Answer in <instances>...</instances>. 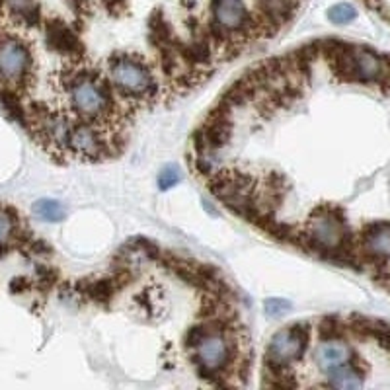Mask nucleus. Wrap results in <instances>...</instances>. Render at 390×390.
Wrapping results in <instances>:
<instances>
[{"label":"nucleus","mask_w":390,"mask_h":390,"mask_svg":"<svg viewBox=\"0 0 390 390\" xmlns=\"http://www.w3.org/2000/svg\"><path fill=\"white\" fill-rule=\"evenodd\" d=\"M304 239L313 248L326 254H342L347 242L346 221L337 215L336 209L320 207L308 221Z\"/></svg>","instance_id":"obj_1"},{"label":"nucleus","mask_w":390,"mask_h":390,"mask_svg":"<svg viewBox=\"0 0 390 390\" xmlns=\"http://www.w3.org/2000/svg\"><path fill=\"white\" fill-rule=\"evenodd\" d=\"M109 75L123 96L151 98L156 92V82L149 66L127 55H118L111 59Z\"/></svg>","instance_id":"obj_2"},{"label":"nucleus","mask_w":390,"mask_h":390,"mask_svg":"<svg viewBox=\"0 0 390 390\" xmlns=\"http://www.w3.org/2000/svg\"><path fill=\"white\" fill-rule=\"evenodd\" d=\"M32 51L14 35L0 37V82L18 92L32 78Z\"/></svg>","instance_id":"obj_3"},{"label":"nucleus","mask_w":390,"mask_h":390,"mask_svg":"<svg viewBox=\"0 0 390 390\" xmlns=\"http://www.w3.org/2000/svg\"><path fill=\"white\" fill-rule=\"evenodd\" d=\"M308 344V324H295L279 330L271 336L266 355V365L270 367H285L292 361L303 358Z\"/></svg>","instance_id":"obj_4"},{"label":"nucleus","mask_w":390,"mask_h":390,"mask_svg":"<svg viewBox=\"0 0 390 390\" xmlns=\"http://www.w3.org/2000/svg\"><path fill=\"white\" fill-rule=\"evenodd\" d=\"M71 106L82 118H100L109 106V96L106 86L88 75H78L68 88Z\"/></svg>","instance_id":"obj_5"},{"label":"nucleus","mask_w":390,"mask_h":390,"mask_svg":"<svg viewBox=\"0 0 390 390\" xmlns=\"http://www.w3.org/2000/svg\"><path fill=\"white\" fill-rule=\"evenodd\" d=\"M195 361L205 375H215L221 369H225L230 358V344L223 334L221 328H207L201 337L195 342Z\"/></svg>","instance_id":"obj_6"},{"label":"nucleus","mask_w":390,"mask_h":390,"mask_svg":"<svg viewBox=\"0 0 390 390\" xmlns=\"http://www.w3.org/2000/svg\"><path fill=\"white\" fill-rule=\"evenodd\" d=\"M66 147L73 151V154L86 160H100L108 151V142L104 141L102 133L90 123L71 125Z\"/></svg>","instance_id":"obj_7"},{"label":"nucleus","mask_w":390,"mask_h":390,"mask_svg":"<svg viewBox=\"0 0 390 390\" xmlns=\"http://www.w3.org/2000/svg\"><path fill=\"white\" fill-rule=\"evenodd\" d=\"M215 28L221 32H246L250 14L242 0H211Z\"/></svg>","instance_id":"obj_8"},{"label":"nucleus","mask_w":390,"mask_h":390,"mask_svg":"<svg viewBox=\"0 0 390 390\" xmlns=\"http://www.w3.org/2000/svg\"><path fill=\"white\" fill-rule=\"evenodd\" d=\"M45 44L49 49L66 57L82 53V44L76 37V33L63 20H57V18L45 22Z\"/></svg>","instance_id":"obj_9"},{"label":"nucleus","mask_w":390,"mask_h":390,"mask_svg":"<svg viewBox=\"0 0 390 390\" xmlns=\"http://www.w3.org/2000/svg\"><path fill=\"white\" fill-rule=\"evenodd\" d=\"M355 359L351 347L347 346L342 337H330L322 340V344L315 349V361L320 371H332V369L342 367L346 363H351Z\"/></svg>","instance_id":"obj_10"},{"label":"nucleus","mask_w":390,"mask_h":390,"mask_svg":"<svg viewBox=\"0 0 390 390\" xmlns=\"http://www.w3.org/2000/svg\"><path fill=\"white\" fill-rule=\"evenodd\" d=\"M363 250L371 260H390V223H373L363 232Z\"/></svg>","instance_id":"obj_11"},{"label":"nucleus","mask_w":390,"mask_h":390,"mask_svg":"<svg viewBox=\"0 0 390 390\" xmlns=\"http://www.w3.org/2000/svg\"><path fill=\"white\" fill-rule=\"evenodd\" d=\"M8 14L26 28L39 24V6L35 0H0V16Z\"/></svg>","instance_id":"obj_12"},{"label":"nucleus","mask_w":390,"mask_h":390,"mask_svg":"<svg viewBox=\"0 0 390 390\" xmlns=\"http://www.w3.org/2000/svg\"><path fill=\"white\" fill-rule=\"evenodd\" d=\"M328 387H332V389H342V390H358V389H363L365 387V375H363V371L358 369L353 365V361L351 363H346V365H342V367H336L332 369V371H328Z\"/></svg>","instance_id":"obj_13"},{"label":"nucleus","mask_w":390,"mask_h":390,"mask_svg":"<svg viewBox=\"0 0 390 390\" xmlns=\"http://www.w3.org/2000/svg\"><path fill=\"white\" fill-rule=\"evenodd\" d=\"M78 289L84 292L90 301L106 304L115 295L118 285H115V281L111 277H104V279H82V283H78Z\"/></svg>","instance_id":"obj_14"},{"label":"nucleus","mask_w":390,"mask_h":390,"mask_svg":"<svg viewBox=\"0 0 390 390\" xmlns=\"http://www.w3.org/2000/svg\"><path fill=\"white\" fill-rule=\"evenodd\" d=\"M149 39H151L152 44L156 45L158 49H162L166 45L176 41L170 24L166 22L162 16H160V12L152 14L151 20H149Z\"/></svg>","instance_id":"obj_15"},{"label":"nucleus","mask_w":390,"mask_h":390,"mask_svg":"<svg viewBox=\"0 0 390 390\" xmlns=\"http://www.w3.org/2000/svg\"><path fill=\"white\" fill-rule=\"evenodd\" d=\"M18 239V219L8 207H0V250Z\"/></svg>","instance_id":"obj_16"},{"label":"nucleus","mask_w":390,"mask_h":390,"mask_svg":"<svg viewBox=\"0 0 390 390\" xmlns=\"http://www.w3.org/2000/svg\"><path fill=\"white\" fill-rule=\"evenodd\" d=\"M33 213L39 219H44L47 223H59L66 217V209L59 201L53 199H39L33 203Z\"/></svg>","instance_id":"obj_17"},{"label":"nucleus","mask_w":390,"mask_h":390,"mask_svg":"<svg viewBox=\"0 0 390 390\" xmlns=\"http://www.w3.org/2000/svg\"><path fill=\"white\" fill-rule=\"evenodd\" d=\"M358 18V10L349 4V2H340V4H334L330 10H328V20L336 26H346V24H351Z\"/></svg>","instance_id":"obj_18"},{"label":"nucleus","mask_w":390,"mask_h":390,"mask_svg":"<svg viewBox=\"0 0 390 390\" xmlns=\"http://www.w3.org/2000/svg\"><path fill=\"white\" fill-rule=\"evenodd\" d=\"M180 172H178V168L176 166H166V168H162V172L158 174V187L162 189V192H166V189H170V187H174V185L180 182Z\"/></svg>","instance_id":"obj_19"},{"label":"nucleus","mask_w":390,"mask_h":390,"mask_svg":"<svg viewBox=\"0 0 390 390\" xmlns=\"http://www.w3.org/2000/svg\"><path fill=\"white\" fill-rule=\"evenodd\" d=\"M320 336L324 340H330V337H342V324L337 320L336 316H328L320 322Z\"/></svg>","instance_id":"obj_20"},{"label":"nucleus","mask_w":390,"mask_h":390,"mask_svg":"<svg viewBox=\"0 0 390 390\" xmlns=\"http://www.w3.org/2000/svg\"><path fill=\"white\" fill-rule=\"evenodd\" d=\"M57 281H59V271L53 270V268H45V266L37 268V283H39V287L49 289Z\"/></svg>","instance_id":"obj_21"},{"label":"nucleus","mask_w":390,"mask_h":390,"mask_svg":"<svg viewBox=\"0 0 390 390\" xmlns=\"http://www.w3.org/2000/svg\"><path fill=\"white\" fill-rule=\"evenodd\" d=\"M291 310V303L283 301V299H270L266 301V313L268 316H283L285 313Z\"/></svg>","instance_id":"obj_22"},{"label":"nucleus","mask_w":390,"mask_h":390,"mask_svg":"<svg viewBox=\"0 0 390 390\" xmlns=\"http://www.w3.org/2000/svg\"><path fill=\"white\" fill-rule=\"evenodd\" d=\"M102 4L106 6V10L109 14H121V12L125 10V6H127V0H102Z\"/></svg>","instance_id":"obj_23"},{"label":"nucleus","mask_w":390,"mask_h":390,"mask_svg":"<svg viewBox=\"0 0 390 390\" xmlns=\"http://www.w3.org/2000/svg\"><path fill=\"white\" fill-rule=\"evenodd\" d=\"M68 6L78 14H84L90 10V0H68Z\"/></svg>","instance_id":"obj_24"},{"label":"nucleus","mask_w":390,"mask_h":390,"mask_svg":"<svg viewBox=\"0 0 390 390\" xmlns=\"http://www.w3.org/2000/svg\"><path fill=\"white\" fill-rule=\"evenodd\" d=\"M30 287V283H28V279H24V277H18V279H14L10 285L12 292H20V291H26Z\"/></svg>","instance_id":"obj_25"}]
</instances>
